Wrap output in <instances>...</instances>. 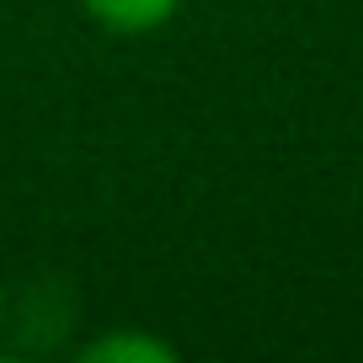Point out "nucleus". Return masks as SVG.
<instances>
[{
  "instance_id": "f257e3e1",
  "label": "nucleus",
  "mask_w": 363,
  "mask_h": 363,
  "mask_svg": "<svg viewBox=\"0 0 363 363\" xmlns=\"http://www.w3.org/2000/svg\"><path fill=\"white\" fill-rule=\"evenodd\" d=\"M107 33H155L160 22H171L182 0H80Z\"/></svg>"
},
{
  "instance_id": "f03ea898",
  "label": "nucleus",
  "mask_w": 363,
  "mask_h": 363,
  "mask_svg": "<svg viewBox=\"0 0 363 363\" xmlns=\"http://www.w3.org/2000/svg\"><path fill=\"white\" fill-rule=\"evenodd\" d=\"M80 358L86 363H171V347L155 337H139V331H118V337H102L91 342V347H80Z\"/></svg>"
},
{
  "instance_id": "7ed1b4c3",
  "label": "nucleus",
  "mask_w": 363,
  "mask_h": 363,
  "mask_svg": "<svg viewBox=\"0 0 363 363\" xmlns=\"http://www.w3.org/2000/svg\"><path fill=\"white\" fill-rule=\"evenodd\" d=\"M0 310H6V294H0Z\"/></svg>"
}]
</instances>
